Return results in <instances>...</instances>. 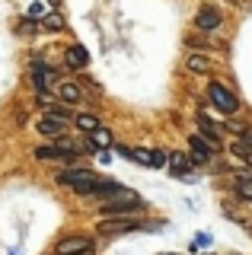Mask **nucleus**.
Returning a JSON list of instances; mask_svg holds the SVG:
<instances>
[{"mask_svg": "<svg viewBox=\"0 0 252 255\" xmlns=\"http://www.w3.org/2000/svg\"><path fill=\"white\" fill-rule=\"evenodd\" d=\"M166 255H169V252H166Z\"/></svg>", "mask_w": 252, "mask_h": 255, "instance_id": "5701e85b", "label": "nucleus"}, {"mask_svg": "<svg viewBox=\"0 0 252 255\" xmlns=\"http://www.w3.org/2000/svg\"><path fill=\"white\" fill-rule=\"evenodd\" d=\"M74 125L80 128L83 134H93V131L99 128V118H96V115H90V112H77V115H74Z\"/></svg>", "mask_w": 252, "mask_h": 255, "instance_id": "4468645a", "label": "nucleus"}, {"mask_svg": "<svg viewBox=\"0 0 252 255\" xmlns=\"http://www.w3.org/2000/svg\"><path fill=\"white\" fill-rule=\"evenodd\" d=\"M86 61H90V54H86V48H83V45H70V48H67V64H70L74 70L86 67Z\"/></svg>", "mask_w": 252, "mask_h": 255, "instance_id": "f8f14e48", "label": "nucleus"}, {"mask_svg": "<svg viewBox=\"0 0 252 255\" xmlns=\"http://www.w3.org/2000/svg\"><path fill=\"white\" fill-rule=\"evenodd\" d=\"M195 26H198L201 32H214L220 26V10L217 6H201L198 16H195Z\"/></svg>", "mask_w": 252, "mask_h": 255, "instance_id": "0eeeda50", "label": "nucleus"}, {"mask_svg": "<svg viewBox=\"0 0 252 255\" xmlns=\"http://www.w3.org/2000/svg\"><path fill=\"white\" fill-rule=\"evenodd\" d=\"M70 156H74V150L61 147L58 140H54V143H45V147H35V159H38V163H51V159H54V163H67Z\"/></svg>", "mask_w": 252, "mask_h": 255, "instance_id": "39448f33", "label": "nucleus"}, {"mask_svg": "<svg viewBox=\"0 0 252 255\" xmlns=\"http://www.w3.org/2000/svg\"><path fill=\"white\" fill-rule=\"evenodd\" d=\"M208 96H211V102H214V106L224 112V115H233V112L240 109V99H236V96L227 90V86H220V83H211V86H208Z\"/></svg>", "mask_w": 252, "mask_h": 255, "instance_id": "20e7f679", "label": "nucleus"}, {"mask_svg": "<svg viewBox=\"0 0 252 255\" xmlns=\"http://www.w3.org/2000/svg\"><path fill=\"white\" fill-rule=\"evenodd\" d=\"M236 191H240L243 198H252V175H249V172L236 175Z\"/></svg>", "mask_w": 252, "mask_h": 255, "instance_id": "f3484780", "label": "nucleus"}, {"mask_svg": "<svg viewBox=\"0 0 252 255\" xmlns=\"http://www.w3.org/2000/svg\"><path fill=\"white\" fill-rule=\"evenodd\" d=\"M38 131L45 134V137H51V140H58L61 134H64V122L61 118H54V115H45L42 122H38Z\"/></svg>", "mask_w": 252, "mask_h": 255, "instance_id": "9d476101", "label": "nucleus"}, {"mask_svg": "<svg viewBox=\"0 0 252 255\" xmlns=\"http://www.w3.org/2000/svg\"><path fill=\"white\" fill-rule=\"evenodd\" d=\"M54 70L51 67H45V64H32V80H35V86H38V93H45V90H51L54 86Z\"/></svg>", "mask_w": 252, "mask_h": 255, "instance_id": "6e6552de", "label": "nucleus"}, {"mask_svg": "<svg viewBox=\"0 0 252 255\" xmlns=\"http://www.w3.org/2000/svg\"><path fill=\"white\" fill-rule=\"evenodd\" d=\"M99 214H102V217H137V214H144V201H140L137 195L112 198V201L99 204Z\"/></svg>", "mask_w": 252, "mask_h": 255, "instance_id": "f03ea898", "label": "nucleus"}, {"mask_svg": "<svg viewBox=\"0 0 252 255\" xmlns=\"http://www.w3.org/2000/svg\"><path fill=\"white\" fill-rule=\"evenodd\" d=\"M131 230H147V227L140 220H131V217H102L99 220L102 236H118V233H131Z\"/></svg>", "mask_w": 252, "mask_h": 255, "instance_id": "7ed1b4c3", "label": "nucleus"}, {"mask_svg": "<svg viewBox=\"0 0 252 255\" xmlns=\"http://www.w3.org/2000/svg\"><path fill=\"white\" fill-rule=\"evenodd\" d=\"M90 140L93 143H96V147H102V150H109V147H112V131H109V128H96V131H93L90 134Z\"/></svg>", "mask_w": 252, "mask_h": 255, "instance_id": "dca6fc26", "label": "nucleus"}, {"mask_svg": "<svg viewBox=\"0 0 252 255\" xmlns=\"http://www.w3.org/2000/svg\"><path fill=\"white\" fill-rule=\"evenodd\" d=\"M125 159H134L140 166H153V150H144V147H115Z\"/></svg>", "mask_w": 252, "mask_h": 255, "instance_id": "1a4fd4ad", "label": "nucleus"}, {"mask_svg": "<svg viewBox=\"0 0 252 255\" xmlns=\"http://www.w3.org/2000/svg\"><path fill=\"white\" fill-rule=\"evenodd\" d=\"M86 249H93L90 236H67L54 246V255H77V252H86Z\"/></svg>", "mask_w": 252, "mask_h": 255, "instance_id": "423d86ee", "label": "nucleus"}, {"mask_svg": "<svg viewBox=\"0 0 252 255\" xmlns=\"http://www.w3.org/2000/svg\"><path fill=\"white\" fill-rule=\"evenodd\" d=\"M77 255H93V249H86V252H77Z\"/></svg>", "mask_w": 252, "mask_h": 255, "instance_id": "4be33fe9", "label": "nucleus"}, {"mask_svg": "<svg viewBox=\"0 0 252 255\" xmlns=\"http://www.w3.org/2000/svg\"><path fill=\"white\" fill-rule=\"evenodd\" d=\"M42 26L48 29V32H61V29H67V26H64V16H58V13L45 16V19H42Z\"/></svg>", "mask_w": 252, "mask_h": 255, "instance_id": "6ab92c4d", "label": "nucleus"}, {"mask_svg": "<svg viewBox=\"0 0 252 255\" xmlns=\"http://www.w3.org/2000/svg\"><path fill=\"white\" fill-rule=\"evenodd\" d=\"M169 166H172V175L179 179V175H182V172L188 169V159H185L182 153H169Z\"/></svg>", "mask_w": 252, "mask_h": 255, "instance_id": "a211bd4d", "label": "nucleus"}, {"mask_svg": "<svg viewBox=\"0 0 252 255\" xmlns=\"http://www.w3.org/2000/svg\"><path fill=\"white\" fill-rule=\"evenodd\" d=\"M54 179L61 182L64 188H70V191H77V195H90L93 188L99 185V175L93 172V169H64V172H58Z\"/></svg>", "mask_w": 252, "mask_h": 255, "instance_id": "f257e3e1", "label": "nucleus"}, {"mask_svg": "<svg viewBox=\"0 0 252 255\" xmlns=\"http://www.w3.org/2000/svg\"><path fill=\"white\" fill-rule=\"evenodd\" d=\"M166 159H169L166 150H153V166H156V169H160V166H166Z\"/></svg>", "mask_w": 252, "mask_h": 255, "instance_id": "aec40b11", "label": "nucleus"}, {"mask_svg": "<svg viewBox=\"0 0 252 255\" xmlns=\"http://www.w3.org/2000/svg\"><path fill=\"white\" fill-rule=\"evenodd\" d=\"M185 67L192 70V74H208V70H211V61L204 58V54H188Z\"/></svg>", "mask_w": 252, "mask_h": 255, "instance_id": "2eb2a0df", "label": "nucleus"}, {"mask_svg": "<svg viewBox=\"0 0 252 255\" xmlns=\"http://www.w3.org/2000/svg\"><path fill=\"white\" fill-rule=\"evenodd\" d=\"M188 143H192V150H195V159H198V163H204V159H211V143L201 137V134H192V137H188Z\"/></svg>", "mask_w": 252, "mask_h": 255, "instance_id": "9b49d317", "label": "nucleus"}, {"mask_svg": "<svg viewBox=\"0 0 252 255\" xmlns=\"http://www.w3.org/2000/svg\"><path fill=\"white\" fill-rule=\"evenodd\" d=\"M58 96L67 102V106H74V102L83 99V90H80V83H61L58 86Z\"/></svg>", "mask_w": 252, "mask_h": 255, "instance_id": "ddd939ff", "label": "nucleus"}, {"mask_svg": "<svg viewBox=\"0 0 252 255\" xmlns=\"http://www.w3.org/2000/svg\"><path fill=\"white\" fill-rule=\"evenodd\" d=\"M243 143H246V147H252V128H246V134H243Z\"/></svg>", "mask_w": 252, "mask_h": 255, "instance_id": "412c9836", "label": "nucleus"}]
</instances>
